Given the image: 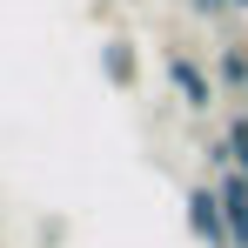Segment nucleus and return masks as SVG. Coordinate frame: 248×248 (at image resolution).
Here are the masks:
<instances>
[{
  "mask_svg": "<svg viewBox=\"0 0 248 248\" xmlns=\"http://www.w3.org/2000/svg\"><path fill=\"white\" fill-rule=\"evenodd\" d=\"M168 87L181 94V108H188V114L215 108V74H208L195 54H181V47H168Z\"/></svg>",
  "mask_w": 248,
  "mask_h": 248,
  "instance_id": "nucleus-1",
  "label": "nucleus"
},
{
  "mask_svg": "<svg viewBox=\"0 0 248 248\" xmlns=\"http://www.w3.org/2000/svg\"><path fill=\"white\" fill-rule=\"evenodd\" d=\"M188 235H195V242L202 248H235L228 242V215H221V195H215V188H188Z\"/></svg>",
  "mask_w": 248,
  "mask_h": 248,
  "instance_id": "nucleus-2",
  "label": "nucleus"
},
{
  "mask_svg": "<svg viewBox=\"0 0 248 248\" xmlns=\"http://www.w3.org/2000/svg\"><path fill=\"white\" fill-rule=\"evenodd\" d=\"M215 195H221V215H228V242L248 248V168H221V181H215Z\"/></svg>",
  "mask_w": 248,
  "mask_h": 248,
  "instance_id": "nucleus-3",
  "label": "nucleus"
},
{
  "mask_svg": "<svg viewBox=\"0 0 248 248\" xmlns=\"http://www.w3.org/2000/svg\"><path fill=\"white\" fill-rule=\"evenodd\" d=\"M101 74H108V87H134V81H141L134 47H127V41H101Z\"/></svg>",
  "mask_w": 248,
  "mask_h": 248,
  "instance_id": "nucleus-4",
  "label": "nucleus"
},
{
  "mask_svg": "<svg viewBox=\"0 0 248 248\" xmlns=\"http://www.w3.org/2000/svg\"><path fill=\"white\" fill-rule=\"evenodd\" d=\"M215 81H221V87H235V94H248V41L221 47V61H215Z\"/></svg>",
  "mask_w": 248,
  "mask_h": 248,
  "instance_id": "nucleus-5",
  "label": "nucleus"
},
{
  "mask_svg": "<svg viewBox=\"0 0 248 248\" xmlns=\"http://www.w3.org/2000/svg\"><path fill=\"white\" fill-rule=\"evenodd\" d=\"M228 148H235V168H248V114H228Z\"/></svg>",
  "mask_w": 248,
  "mask_h": 248,
  "instance_id": "nucleus-6",
  "label": "nucleus"
},
{
  "mask_svg": "<svg viewBox=\"0 0 248 248\" xmlns=\"http://www.w3.org/2000/svg\"><path fill=\"white\" fill-rule=\"evenodd\" d=\"M188 14H195V20H221V14H235V7H228V0H188Z\"/></svg>",
  "mask_w": 248,
  "mask_h": 248,
  "instance_id": "nucleus-7",
  "label": "nucleus"
},
{
  "mask_svg": "<svg viewBox=\"0 0 248 248\" xmlns=\"http://www.w3.org/2000/svg\"><path fill=\"white\" fill-rule=\"evenodd\" d=\"M228 7H248V0H228Z\"/></svg>",
  "mask_w": 248,
  "mask_h": 248,
  "instance_id": "nucleus-8",
  "label": "nucleus"
}]
</instances>
